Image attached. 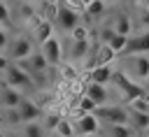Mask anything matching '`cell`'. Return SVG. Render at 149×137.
I'll return each mask as SVG.
<instances>
[{
	"label": "cell",
	"instance_id": "4fadbf2b",
	"mask_svg": "<svg viewBox=\"0 0 149 137\" xmlns=\"http://www.w3.org/2000/svg\"><path fill=\"white\" fill-rule=\"evenodd\" d=\"M23 98H26V95H23L21 91H16V88H9V86H2V88H0V102H2L5 109H16Z\"/></svg>",
	"mask_w": 149,
	"mask_h": 137
},
{
	"label": "cell",
	"instance_id": "5bb4252c",
	"mask_svg": "<svg viewBox=\"0 0 149 137\" xmlns=\"http://www.w3.org/2000/svg\"><path fill=\"white\" fill-rule=\"evenodd\" d=\"M109 26H112L114 35H121V37H130V33H133V19L128 14H119Z\"/></svg>",
	"mask_w": 149,
	"mask_h": 137
},
{
	"label": "cell",
	"instance_id": "1f68e13d",
	"mask_svg": "<svg viewBox=\"0 0 149 137\" xmlns=\"http://www.w3.org/2000/svg\"><path fill=\"white\" fill-rule=\"evenodd\" d=\"M81 137H93V135H81ZM98 137H100V135H98Z\"/></svg>",
	"mask_w": 149,
	"mask_h": 137
},
{
	"label": "cell",
	"instance_id": "277c9868",
	"mask_svg": "<svg viewBox=\"0 0 149 137\" xmlns=\"http://www.w3.org/2000/svg\"><path fill=\"white\" fill-rule=\"evenodd\" d=\"M40 53L44 56V60H47L49 67H61V65H63V42H61L56 35L42 44Z\"/></svg>",
	"mask_w": 149,
	"mask_h": 137
},
{
	"label": "cell",
	"instance_id": "52a82bcc",
	"mask_svg": "<svg viewBox=\"0 0 149 137\" xmlns=\"http://www.w3.org/2000/svg\"><path fill=\"white\" fill-rule=\"evenodd\" d=\"M123 53L126 56H149V30H142L140 35H130Z\"/></svg>",
	"mask_w": 149,
	"mask_h": 137
},
{
	"label": "cell",
	"instance_id": "ba28073f",
	"mask_svg": "<svg viewBox=\"0 0 149 137\" xmlns=\"http://www.w3.org/2000/svg\"><path fill=\"white\" fill-rule=\"evenodd\" d=\"M56 26H58V30H63V33H72L77 26H79V16L74 14V12H70L63 2H58V12H56Z\"/></svg>",
	"mask_w": 149,
	"mask_h": 137
},
{
	"label": "cell",
	"instance_id": "d6a6232c",
	"mask_svg": "<svg viewBox=\"0 0 149 137\" xmlns=\"http://www.w3.org/2000/svg\"><path fill=\"white\" fill-rule=\"evenodd\" d=\"M0 123H2V118H0Z\"/></svg>",
	"mask_w": 149,
	"mask_h": 137
},
{
	"label": "cell",
	"instance_id": "f1b7e54d",
	"mask_svg": "<svg viewBox=\"0 0 149 137\" xmlns=\"http://www.w3.org/2000/svg\"><path fill=\"white\" fill-rule=\"evenodd\" d=\"M9 65H12V63H9V58H7L5 53H0V72H5Z\"/></svg>",
	"mask_w": 149,
	"mask_h": 137
},
{
	"label": "cell",
	"instance_id": "7402d4cb",
	"mask_svg": "<svg viewBox=\"0 0 149 137\" xmlns=\"http://www.w3.org/2000/svg\"><path fill=\"white\" fill-rule=\"evenodd\" d=\"M128 111H137V114H149V95L135 98L128 102Z\"/></svg>",
	"mask_w": 149,
	"mask_h": 137
},
{
	"label": "cell",
	"instance_id": "7a4b0ae2",
	"mask_svg": "<svg viewBox=\"0 0 149 137\" xmlns=\"http://www.w3.org/2000/svg\"><path fill=\"white\" fill-rule=\"evenodd\" d=\"M95 118L100 121V125H128L130 111L121 104H105L95 109Z\"/></svg>",
	"mask_w": 149,
	"mask_h": 137
},
{
	"label": "cell",
	"instance_id": "ffe728a7",
	"mask_svg": "<svg viewBox=\"0 0 149 137\" xmlns=\"http://www.w3.org/2000/svg\"><path fill=\"white\" fill-rule=\"evenodd\" d=\"M126 44H128V37H121V35H112V39H109L105 46H107L112 53H116V56H119V53H123V51H126Z\"/></svg>",
	"mask_w": 149,
	"mask_h": 137
},
{
	"label": "cell",
	"instance_id": "e0dca14e",
	"mask_svg": "<svg viewBox=\"0 0 149 137\" xmlns=\"http://www.w3.org/2000/svg\"><path fill=\"white\" fill-rule=\"evenodd\" d=\"M72 46H70V60H86V56L91 53V44L88 42H77V39H70Z\"/></svg>",
	"mask_w": 149,
	"mask_h": 137
},
{
	"label": "cell",
	"instance_id": "3957f363",
	"mask_svg": "<svg viewBox=\"0 0 149 137\" xmlns=\"http://www.w3.org/2000/svg\"><path fill=\"white\" fill-rule=\"evenodd\" d=\"M5 86L16 88V91L23 93V88H30V86H33V79H30V74L23 72L16 63H12V65L5 70Z\"/></svg>",
	"mask_w": 149,
	"mask_h": 137
},
{
	"label": "cell",
	"instance_id": "8fae6325",
	"mask_svg": "<svg viewBox=\"0 0 149 137\" xmlns=\"http://www.w3.org/2000/svg\"><path fill=\"white\" fill-rule=\"evenodd\" d=\"M81 95L88 98L95 107H105V104H109V91H107V86H98V84H88V81H86Z\"/></svg>",
	"mask_w": 149,
	"mask_h": 137
},
{
	"label": "cell",
	"instance_id": "603a6c76",
	"mask_svg": "<svg viewBox=\"0 0 149 137\" xmlns=\"http://www.w3.org/2000/svg\"><path fill=\"white\" fill-rule=\"evenodd\" d=\"M23 137H44L42 123H23Z\"/></svg>",
	"mask_w": 149,
	"mask_h": 137
},
{
	"label": "cell",
	"instance_id": "836d02e7",
	"mask_svg": "<svg viewBox=\"0 0 149 137\" xmlns=\"http://www.w3.org/2000/svg\"><path fill=\"white\" fill-rule=\"evenodd\" d=\"M51 137H54V135H51Z\"/></svg>",
	"mask_w": 149,
	"mask_h": 137
},
{
	"label": "cell",
	"instance_id": "44dd1931",
	"mask_svg": "<svg viewBox=\"0 0 149 137\" xmlns=\"http://www.w3.org/2000/svg\"><path fill=\"white\" fill-rule=\"evenodd\" d=\"M42 128H44V132H54L56 130V125H58V121L63 118L58 111H47V114H42Z\"/></svg>",
	"mask_w": 149,
	"mask_h": 137
},
{
	"label": "cell",
	"instance_id": "83f0119b",
	"mask_svg": "<svg viewBox=\"0 0 149 137\" xmlns=\"http://www.w3.org/2000/svg\"><path fill=\"white\" fill-rule=\"evenodd\" d=\"M9 42H12V39H9V35H7V30H5V28H0V53H2V51H7Z\"/></svg>",
	"mask_w": 149,
	"mask_h": 137
},
{
	"label": "cell",
	"instance_id": "5b68a950",
	"mask_svg": "<svg viewBox=\"0 0 149 137\" xmlns=\"http://www.w3.org/2000/svg\"><path fill=\"white\" fill-rule=\"evenodd\" d=\"M112 84H116L119 88H121V93L128 98V102L130 100H135V98H142V95H149L147 91H144V86L142 84H135V81H130L121 70L119 72H114V77H112Z\"/></svg>",
	"mask_w": 149,
	"mask_h": 137
},
{
	"label": "cell",
	"instance_id": "9c48e42d",
	"mask_svg": "<svg viewBox=\"0 0 149 137\" xmlns=\"http://www.w3.org/2000/svg\"><path fill=\"white\" fill-rule=\"evenodd\" d=\"M100 121L95 118V114H81L77 121H74V132H77V137H81V135H93V137H98L100 135Z\"/></svg>",
	"mask_w": 149,
	"mask_h": 137
},
{
	"label": "cell",
	"instance_id": "f546056e",
	"mask_svg": "<svg viewBox=\"0 0 149 137\" xmlns=\"http://www.w3.org/2000/svg\"><path fill=\"white\" fill-rule=\"evenodd\" d=\"M137 137H149V128H147V130H144V132H140V135H137Z\"/></svg>",
	"mask_w": 149,
	"mask_h": 137
},
{
	"label": "cell",
	"instance_id": "2e32d148",
	"mask_svg": "<svg viewBox=\"0 0 149 137\" xmlns=\"http://www.w3.org/2000/svg\"><path fill=\"white\" fill-rule=\"evenodd\" d=\"M54 37V23L51 21H37V26H35V42H40V44H44L47 39H51Z\"/></svg>",
	"mask_w": 149,
	"mask_h": 137
},
{
	"label": "cell",
	"instance_id": "4316f807",
	"mask_svg": "<svg viewBox=\"0 0 149 137\" xmlns=\"http://www.w3.org/2000/svg\"><path fill=\"white\" fill-rule=\"evenodd\" d=\"M12 21V9H9V2H0V26L9 23Z\"/></svg>",
	"mask_w": 149,
	"mask_h": 137
},
{
	"label": "cell",
	"instance_id": "d6986e66",
	"mask_svg": "<svg viewBox=\"0 0 149 137\" xmlns=\"http://www.w3.org/2000/svg\"><path fill=\"white\" fill-rule=\"evenodd\" d=\"M51 135H54V137H77V132H74V123L68 121V118H61L58 125H56V130H54Z\"/></svg>",
	"mask_w": 149,
	"mask_h": 137
},
{
	"label": "cell",
	"instance_id": "cb8c5ba5",
	"mask_svg": "<svg viewBox=\"0 0 149 137\" xmlns=\"http://www.w3.org/2000/svg\"><path fill=\"white\" fill-rule=\"evenodd\" d=\"M105 9H107V2H102V0L86 2V16H100Z\"/></svg>",
	"mask_w": 149,
	"mask_h": 137
},
{
	"label": "cell",
	"instance_id": "4dcf8cb0",
	"mask_svg": "<svg viewBox=\"0 0 149 137\" xmlns=\"http://www.w3.org/2000/svg\"><path fill=\"white\" fill-rule=\"evenodd\" d=\"M142 86H144V91H147V93H149V79H147V81H144V84H142Z\"/></svg>",
	"mask_w": 149,
	"mask_h": 137
},
{
	"label": "cell",
	"instance_id": "ac0fdd59",
	"mask_svg": "<svg viewBox=\"0 0 149 137\" xmlns=\"http://www.w3.org/2000/svg\"><path fill=\"white\" fill-rule=\"evenodd\" d=\"M128 125L140 135L149 128V114H137V111H130V118H128Z\"/></svg>",
	"mask_w": 149,
	"mask_h": 137
},
{
	"label": "cell",
	"instance_id": "30bf717a",
	"mask_svg": "<svg viewBox=\"0 0 149 137\" xmlns=\"http://www.w3.org/2000/svg\"><path fill=\"white\" fill-rule=\"evenodd\" d=\"M16 109H19V116H21V125H23V123H37V121L42 118V114H44L30 98H23Z\"/></svg>",
	"mask_w": 149,
	"mask_h": 137
},
{
	"label": "cell",
	"instance_id": "6da1fadb",
	"mask_svg": "<svg viewBox=\"0 0 149 137\" xmlns=\"http://www.w3.org/2000/svg\"><path fill=\"white\" fill-rule=\"evenodd\" d=\"M123 74L135 81V84H144L149 79V56H126L123 58Z\"/></svg>",
	"mask_w": 149,
	"mask_h": 137
},
{
	"label": "cell",
	"instance_id": "8992f818",
	"mask_svg": "<svg viewBox=\"0 0 149 137\" xmlns=\"http://www.w3.org/2000/svg\"><path fill=\"white\" fill-rule=\"evenodd\" d=\"M28 56H33V39H28V37H16V39H12L9 42V46H7V58H9V63L12 60H26Z\"/></svg>",
	"mask_w": 149,
	"mask_h": 137
},
{
	"label": "cell",
	"instance_id": "484cf974",
	"mask_svg": "<svg viewBox=\"0 0 149 137\" xmlns=\"http://www.w3.org/2000/svg\"><path fill=\"white\" fill-rule=\"evenodd\" d=\"M58 72H61V77H63L65 81H74V79H77V70H74L72 63H63V65L58 67Z\"/></svg>",
	"mask_w": 149,
	"mask_h": 137
},
{
	"label": "cell",
	"instance_id": "7c38bea8",
	"mask_svg": "<svg viewBox=\"0 0 149 137\" xmlns=\"http://www.w3.org/2000/svg\"><path fill=\"white\" fill-rule=\"evenodd\" d=\"M114 67L112 65H102V67H95L88 72V84H98V86H107L114 77Z\"/></svg>",
	"mask_w": 149,
	"mask_h": 137
},
{
	"label": "cell",
	"instance_id": "9a60e30c",
	"mask_svg": "<svg viewBox=\"0 0 149 137\" xmlns=\"http://www.w3.org/2000/svg\"><path fill=\"white\" fill-rule=\"evenodd\" d=\"M100 137H137V132L130 125H102Z\"/></svg>",
	"mask_w": 149,
	"mask_h": 137
},
{
	"label": "cell",
	"instance_id": "d4e9b609",
	"mask_svg": "<svg viewBox=\"0 0 149 137\" xmlns=\"http://www.w3.org/2000/svg\"><path fill=\"white\" fill-rule=\"evenodd\" d=\"M0 118H2V123H7V125H21L19 109H5V111L0 114Z\"/></svg>",
	"mask_w": 149,
	"mask_h": 137
}]
</instances>
